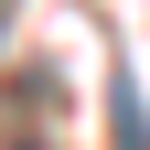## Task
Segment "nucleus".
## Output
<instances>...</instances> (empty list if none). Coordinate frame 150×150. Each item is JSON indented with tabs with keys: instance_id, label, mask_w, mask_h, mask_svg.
I'll return each instance as SVG.
<instances>
[{
	"instance_id": "1",
	"label": "nucleus",
	"mask_w": 150,
	"mask_h": 150,
	"mask_svg": "<svg viewBox=\"0 0 150 150\" xmlns=\"http://www.w3.org/2000/svg\"><path fill=\"white\" fill-rule=\"evenodd\" d=\"M107 150H150V107H139L129 64H107Z\"/></svg>"
},
{
	"instance_id": "2",
	"label": "nucleus",
	"mask_w": 150,
	"mask_h": 150,
	"mask_svg": "<svg viewBox=\"0 0 150 150\" xmlns=\"http://www.w3.org/2000/svg\"><path fill=\"white\" fill-rule=\"evenodd\" d=\"M11 150H32V139H11Z\"/></svg>"
}]
</instances>
